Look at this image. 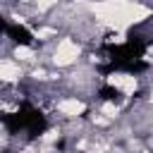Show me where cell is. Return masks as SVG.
Segmentation results:
<instances>
[{"label":"cell","mask_w":153,"mask_h":153,"mask_svg":"<svg viewBox=\"0 0 153 153\" xmlns=\"http://www.w3.org/2000/svg\"><path fill=\"white\" fill-rule=\"evenodd\" d=\"M84 53H86V48H84L72 33H65V36H60V38L53 43V50H50V55H48V62H50V67L65 72V69L74 67L76 62H81V60H84Z\"/></svg>","instance_id":"obj_1"},{"label":"cell","mask_w":153,"mask_h":153,"mask_svg":"<svg viewBox=\"0 0 153 153\" xmlns=\"http://www.w3.org/2000/svg\"><path fill=\"white\" fill-rule=\"evenodd\" d=\"M26 76V67L19 65L12 55H0V91L7 86H19Z\"/></svg>","instance_id":"obj_2"},{"label":"cell","mask_w":153,"mask_h":153,"mask_svg":"<svg viewBox=\"0 0 153 153\" xmlns=\"http://www.w3.org/2000/svg\"><path fill=\"white\" fill-rule=\"evenodd\" d=\"M10 55H12L19 65H24L26 69L33 67V65H41V53H38V48L31 45V43H14L12 50H10Z\"/></svg>","instance_id":"obj_3"}]
</instances>
